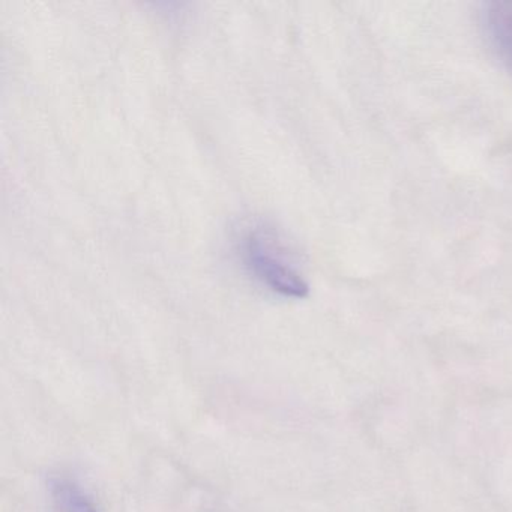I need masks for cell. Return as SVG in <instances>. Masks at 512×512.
I'll list each match as a JSON object with an SVG mask.
<instances>
[{"label":"cell","mask_w":512,"mask_h":512,"mask_svg":"<svg viewBox=\"0 0 512 512\" xmlns=\"http://www.w3.org/2000/svg\"><path fill=\"white\" fill-rule=\"evenodd\" d=\"M242 265L254 280L287 298H304L308 284L280 232L265 221L248 224L236 239Z\"/></svg>","instance_id":"1"},{"label":"cell","mask_w":512,"mask_h":512,"mask_svg":"<svg viewBox=\"0 0 512 512\" xmlns=\"http://www.w3.org/2000/svg\"><path fill=\"white\" fill-rule=\"evenodd\" d=\"M482 28L491 49L512 74V2H490L482 10Z\"/></svg>","instance_id":"2"},{"label":"cell","mask_w":512,"mask_h":512,"mask_svg":"<svg viewBox=\"0 0 512 512\" xmlns=\"http://www.w3.org/2000/svg\"><path fill=\"white\" fill-rule=\"evenodd\" d=\"M73 512H97L92 506H89V503H86L85 500H79V502L74 505Z\"/></svg>","instance_id":"3"}]
</instances>
